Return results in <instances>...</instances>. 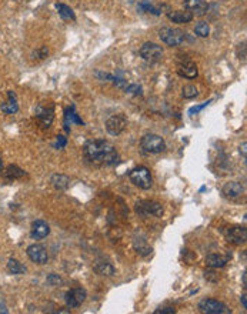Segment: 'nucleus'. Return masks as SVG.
<instances>
[{
	"instance_id": "obj_20",
	"label": "nucleus",
	"mask_w": 247,
	"mask_h": 314,
	"mask_svg": "<svg viewBox=\"0 0 247 314\" xmlns=\"http://www.w3.org/2000/svg\"><path fill=\"white\" fill-rule=\"evenodd\" d=\"M8 97H9V99H8V102L2 105V112L6 114L16 113V112L19 110V105H18V99H16L15 92L9 90V92H8Z\"/></svg>"
},
{
	"instance_id": "obj_17",
	"label": "nucleus",
	"mask_w": 247,
	"mask_h": 314,
	"mask_svg": "<svg viewBox=\"0 0 247 314\" xmlns=\"http://www.w3.org/2000/svg\"><path fill=\"white\" fill-rule=\"evenodd\" d=\"M243 193H244V189L237 182H229V183L224 184V187H223V194L226 197H229V199H237Z\"/></svg>"
},
{
	"instance_id": "obj_22",
	"label": "nucleus",
	"mask_w": 247,
	"mask_h": 314,
	"mask_svg": "<svg viewBox=\"0 0 247 314\" xmlns=\"http://www.w3.org/2000/svg\"><path fill=\"white\" fill-rule=\"evenodd\" d=\"M71 123H77V124H83V120L79 119V116L74 113V107L71 106L70 109L66 110V114H64V129L66 131H70V126Z\"/></svg>"
},
{
	"instance_id": "obj_31",
	"label": "nucleus",
	"mask_w": 247,
	"mask_h": 314,
	"mask_svg": "<svg viewBox=\"0 0 247 314\" xmlns=\"http://www.w3.org/2000/svg\"><path fill=\"white\" fill-rule=\"evenodd\" d=\"M124 92L126 93H132V95H136V96H139V95H143V89L141 86L139 85H127L126 89H124Z\"/></svg>"
},
{
	"instance_id": "obj_1",
	"label": "nucleus",
	"mask_w": 247,
	"mask_h": 314,
	"mask_svg": "<svg viewBox=\"0 0 247 314\" xmlns=\"http://www.w3.org/2000/svg\"><path fill=\"white\" fill-rule=\"evenodd\" d=\"M86 160L96 166H113L119 163V153L107 140H89L83 147Z\"/></svg>"
},
{
	"instance_id": "obj_35",
	"label": "nucleus",
	"mask_w": 247,
	"mask_h": 314,
	"mask_svg": "<svg viewBox=\"0 0 247 314\" xmlns=\"http://www.w3.org/2000/svg\"><path fill=\"white\" fill-rule=\"evenodd\" d=\"M240 300H241V303H243V307H244V308H246V307H247V301H246V294H243V296H241V298H240Z\"/></svg>"
},
{
	"instance_id": "obj_25",
	"label": "nucleus",
	"mask_w": 247,
	"mask_h": 314,
	"mask_svg": "<svg viewBox=\"0 0 247 314\" xmlns=\"http://www.w3.org/2000/svg\"><path fill=\"white\" fill-rule=\"evenodd\" d=\"M8 270H9L12 274H23V273H26V267H25L22 263H19L18 260L10 259L9 263H8Z\"/></svg>"
},
{
	"instance_id": "obj_27",
	"label": "nucleus",
	"mask_w": 247,
	"mask_h": 314,
	"mask_svg": "<svg viewBox=\"0 0 247 314\" xmlns=\"http://www.w3.org/2000/svg\"><path fill=\"white\" fill-rule=\"evenodd\" d=\"M194 33L199 36V37H207L210 33V26L206 23V22H200L197 23L194 27Z\"/></svg>"
},
{
	"instance_id": "obj_24",
	"label": "nucleus",
	"mask_w": 247,
	"mask_h": 314,
	"mask_svg": "<svg viewBox=\"0 0 247 314\" xmlns=\"http://www.w3.org/2000/svg\"><path fill=\"white\" fill-rule=\"evenodd\" d=\"M133 245H134L136 252L139 254H141V256H147V254L151 253V247L150 246H147L146 240H143V239H134Z\"/></svg>"
},
{
	"instance_id": "obj_11",
	"label": "nucleus",
	"mask_w": 247,
	"mask_h": 314,
	"mask_svg": "<svg viewBox=\"0 0 247 314\" xmlns=\"http://www.w3.org/2000/svg\"><path fill=\"white\" fill-rule=\"evenodd\" d=\"M86 297H88V293H86V290L85 288H71L69 290L67 293H66V304L69 305L70 308H76V307H79L85 300H86Z\"/></svg>"
},
{
	"instance_id": "obj_6",
	"label": "nucleus",
	"mask_w": 247,
	"mask_h": 314,
	"mask_svg": "<svg viewBox=\"0 0 247 314\" xmlns=\"http://www.w3.org/2000/svg\"><path fill=\"white\" fill-rule=\"evenodd\" d=\"M199 310L206 314H229L231 313L227 305L214 298H203L199 303Z\"/></svg>"
},
{
	"instance_id": "obj_33",
	"label": "nucleus",
	"mask_w": 247,
	"mask_h": 314,
	"mask_svg": "<svg viewBox=\"0 0 247 314\" xmlns=\"http://www.w3.org/2000/svg\"><path fill=\"white\" fill-rule=\"evenodd\" d=\"M176 310L173 307H161V308H157L154 310V314H175Z\"/></svg>"
},
{
	"instance_id": "obj_21",
	"label": "nucleus",
	"mask_w": 247,
	"mask_h": 314,
	"mask_svg": "<svg viewBox=\"0 0 247 314\" xmlns=\"http://www.w3.org/2000/svg\"><path fill=\"white\" fill-rule=\"evenodd\" d=\"M50 183L56 190H66L70 186V177L66 175H53L50 179Z\"/></svg>"
},
{
	"instance_id": "obj_30",
	"label": "nucleus",
	"mask_w": 247,
	"mask_h": 314,
	"mask_svg": "<svg viewBox=\"0 0 247 314\" xmlns=\"http://www.w3.org/2000/svg\"><path fill=\"white\" fill-rule=\"evenodd\" d=\"M46 281H47L50 286H60V284L63 283L62 277H60L59 274H54V273L49 274V276H47V279H46Z\"/></svg>"
},
{
	"instance_id": "obj_15",
	"label": "nucleus",
	"mask_w": 247,
	"mask_h": 314,
	"mask_svg": "<svg viewBox=\"0 0 247 314\" xmlns=\"http://www.w3.org/2000/svg\"><path fill=\"white\" fill-rule=\"evenodd\" d=\"M185 8L193 15L196 13L197 16H203L209 9V5L204 0H185Z\"/></svg>"
},
{
	"instance_id": "obj_29",
	"label": "nucleus",
	"mask_w": 247,
	"mask_h": 314,
	"mask_svg": "<svg viewBox=\"0 0 247 314\" xmlns=\"http://www.w3.org/2000/svg\"><path fill=\"white\" fill-rule=\"evenodd\" d=\"M197 95H199L197 88L193 86V85H186L185 88H183V97L185 99H194Z\"/></svg>"
},
{
	"instance_id": "obj_32",
	"label": "nucleus",
	"mask_w": 247,
	"mask_h": 314,
	"mask_svg": "<svg viewBox=\"0 0 247 314\" xmlns=\"http://www.w3.org/2000/svg\"><path fill=\"white\" fill-rule=\"evenodd\" d=\"M210 102H212V100H209V102H204L203 105L193 106V107H192V109L189 110V114H190V116H193L194 113L197 114V113H199V112H200V110H203L204 107H207V106H209V103H210Z\"/></svg>"
},
{
	"instance_id": "obj_4",
	"label": "nucleus",
	"mask_w": 247,
	"mask_h": 314,
	"mask_svg": "<svg viewBox=\"0 0 247 314\" xmlns=\"http://www.w3.org/2000/svg\"><path fill=\"white\" fill-rule=\"evenodd\" d=\"M159 37L160 40H161L164 44L175 47V46H180V44L183 43L186 40V37H187V35H186L183 30H180V29L163 27V29H160Z\"/></svg>"
},
{
	"instance_id": "obj_13",
	"label": "nucleus",
	"mask_w": 247,
	"mask_h": 314,
	"mask_svg": "<svg viewBox=\"0 0 247 314\" xmlns=\"http://www.w3.org/2000/svg\"><path fill=\"white\" fill-rule=\"evenodd\" d=\"M177 73H179L182 77L196 78L197 77V74H199V70H197L196 63H193L192 60H185L182 61V63H179V66H177Z\"/></svg>"
},
{
	"instance_id": "obj_37",
	"label": "nucleus",
	"mask_w": 247,
	"mask_h": 314,
	"mask_svg": "<svg viewBox=\"0 0 247 314\" xmlns=\"http://www.w3.org/2000/svg\"><path fill=\"white\" fill-rule=\"evenodd\" d=\"M0 169H2V162H0Z\"/></svg>"
},
{
	"instance_id": "obj_5",
	"label": "nucleus",
	"mask_w": 247,
	"mask_h": 314,
	"mask_svg": "<svg viewBox=\"0 0 247 314\" xmlns=\"http://www.w3.org/2000/svg\"><path fill=\"white\" fill-rule=\"evenodd\" d=\"M136 213L139 216H154V217H161L164 209L163 206L154 200H139L136 203Z\"/></svg>"
},
{
	"instance_id": "obj_26",
	"label": "nucleus",
	"mask_w": 247,
	"mask_h": 314,
	"mask_svg": "<svg viewBox=\"0 0 247 314\" xmlns=\"http://www.w3.org/2000/svg\"><path fill=\"white\" fill-rule=\"evenodd\" d=\"M26 175L22 169H19L16 166H9L6 169V177L10 179V180H16V179H20L23 176Z\"/></svg>"
},
{
	"instance_id": "obj_19",
	"label": "nucleus",
	"mask_w": 247,
	"mask_h": 314,
	"mask_svg": "<svg viewBox=\"0 0 247 314\" xmlns=\"http://www.w3.org/2000/svg\"><path fill=\"white\" fill-rule=\"evenodd\" d=\"M93 269L100 276H113L116 273L115 266L110 262H106V260H97L93 266Z\"/></svg>"
},
{
	"instance_id": "obj_16",
	"label": "nucleus",
	"mask_w": 247,
	"mask_h": 314,
	"mask_svg": "<svg viewBox=\"0 0 247 314\" xmlns=\"http://www.w3.org/2000/svg\"><path fill=\"white\" fill-rule=\"evenodd\" d=\"M49 233H50V227H49V224L46 221H43V220H36V221H33V224H32V237L33 239L40 240V239L47 237Z\"/></svg>"
},
{
	"instance_id": "obj_12",
	"label": "nucleus",
	"mask_w": 247,
	"mask_h": 314,
	"mask_svg": "<svg viewBox=\"0 0 247 314\" xmlns=\"http://www.w3.org/2000/svg\"><path fill=\"white\" fill-rule=\"evenodd\" d=\"M226 237H227V240H229L230 243H233V245H244L247 240L246 227H230L229 230H227V233H226Z\"/></svg>"
},
{
	"instance_id": "obj_2",
	"label": "nucleus",
	"mask_w": 247,
	"mask_h": 314,
	"mask_svg": "<svg viewBox=\"0 0 247 314\" xmlns=\"http://www.w3.org/2000/svg\"><path fill=\"white\" fill-rule=\"evenodd\" d=\"M129 179H130V182L134 186H137L139 189H143V190H149L151 187V184H153L150 170L144 166L134 167L132 172L129 173Z\"/></svg>"
},
{
	"instance_id": "obj_9",
	"label": "nucleus",
	"mask_w": 247,
	"mask_h": 314,
	"mask_svg": "<svg viewBox=\"0 0 247 314\" xmlns=\"http://www.w3.org/2000/svg\"><path fill=\"white\" fill-rule=\"evenodd\" d=\"M36 117L39 123L42 124V127L49 129L52 126L54 119V107L53 105H39L36 107Z\"/></svg>"
},
{
	"instance_id": "obj_14",
	"label": "nucleus",
	"mask_w": 247,
	"mask_h": 314,
	"mask_svg": "<svg viewBox=\"0 0 247 314\" xmlns=\"http://www.w3.org/2000/svg\"><path fill=\"white\" fill-rule=\"evenodd\" d=\"M168 18L169 20H172L173 23L183 25V23L192 22L194 18V15L192 12H189V10H173V12H169Z\"/></svg>"
},
{
	"instance_id": "obj_7",
	"label": "nucleus",
	"mask_w": 247,
	"mask_h": 314,
	"mask_svg": "<svg viewBox=\"0 0 247 314\" xmlns=\"http://www.w3.org/2000/svg\"><path fill=\"white\" fill-rule=\"evenodd\" d=\"M139 53H140L141 59L149 61V63H157L163 57V49H161V46L156 43H150V42L143 44Z\"/></svg>"
},
{
	"instance_id": "obj_23",
	"label": "nucleus",
	"mask_w": 247,
	"mask_h": 314,
	"mask_svg": "<svg viewBox=\"0 0 247 314\" xmlns=\"http://www.w3.org/2000/svg\"><path fill=\"white\" fill-rule=\"evenodd\" d=\"M54 6H56V10L59 12V16H60L63 20H71V22H74V20H76V15H74V12H73V10H71L67 5L56 3Z\"/></svg>"
},
{
	"instance_id": "obj_28",
	"label": "nucleus",
	"mask_w": 247,
	"mask_h": 314,
	"mask_svg": "<svg viewBox=\"0 0 247 314\" xmlns=\"http://www.w3.org/2000/svg\"><path fill=\"white\" fill-rule=\"evenodd\" d=\"M137 8H139L140 10H143V12H147V13H151V15H156V16H159L160 15V10L157 9V8H154V6H151L147 0H143V2H140Z\"/></svg>"
},
{
	"instance_id": "obj_36",
	"label": "nucleus",
	"mask_w": 247,
	"mask_h": 314,
	"mask_svg": "<svg viewBox=\"0 0 247 314\" xmlns=\"http://www.w3.org/2000/svg\"><path fill=\"white\" fill-rule=\"evenodd\" d=\"M8 314V308H6V307H5V305H2L0 304V314Z\"/></svg>"
},
{
	"instance_id": "obj_34",
	"label": "nucleus",
	"mask_w": 247,
	"mask_h": 314,
	"mask_svg": "<svg viewBox=\"0 0 247 314\" xmlns=\"http://www.w3.org/2000/svg\"><path fill=\"white\" fill-rule=\"evenodd\" d=\"M66 143H67V140L64 136H57V141H56V144H54V147L56 148H62L66 146Z\"/></svg>"
},
{
	"instance_id": "obj_10",
	"label": "nucleus",
	"mask_w": 247,
	"mask_h": 314,
	"mask_svg": "<svg viewBox=\"0 0 247 314\" xmlns=\"http://www.w3.org/2000/svg\"><path fill=\"white\" fill-rule=\"evenodd\" d=\"M26 253L27 256H29V259H30L33 263H36V264H46L47 260H49L47 250H46L42 245L29 246Z\"/></svg>"
},
{
	"instance_id": "obj_3",
	"label": "nucleus",
	"mask_w": 247,
	"mask_h": 314,
	"mask_svg": "<svg viewBox=\"0 0 247 314\" xmlns=\"http://www.w3.org/2000/svg\"><path fill=\"white\" fill-rule=\"evenodd\" d=\"M140 147L144 153L157 154L166 150V141L159 134H146L141 137Z\"/></svg>"
},
{
	"instance_id": "obj_18",
	"label": "nucleus",
	"mask_w": 247,
	"mask_h": 314,
	"mask_svg": "<svg viewBox=\"0 0 247 314\" xmlns=\"http://www.w3.org/2000/svg\"><path fill=\"white\" fill-rule=\"evenodd\" d=\"M229 256H221V254H209L206 257V264L212 269H221L229 262Z\"/></svg>"
},
{
	"instance_id": "obj_8",
	"label": "nucleus",
	"mask_w": 247,
	"mask_h": 314,
	"mask_svg": "<svg viewBox=\"0 0 247 314\" xmlns=\"http://www.w3.org/2000/svg\"><path fill=\"white\" fill-rule=\"evenodd\" d=\"M127 126V119L124 114H113L106 120V130L110 136L122 134Z\"/></svg>"
}]
</instances>
